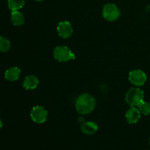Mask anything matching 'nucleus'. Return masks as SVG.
Here are the masks:
<instances>
[{
  "mask_svg": "<svg viewBox=\"0 0 150 150\" xmlns=\"http://www.w3.org/2000/svg\"><path fill=\"white\" fill-rule=\"evenodd\" d=\"M96 106V100L93 96L83 93L78 97L76 101V109L81 115L89 114L93 111Z\"/></svg>",
  "mask_w": 150,
  "mask_h": 150,
  "instance_id": "obj_1",
  "label": "nucleus"
},
{
  "mask_svg": "<svg viewBox=\"0 0 150 150\" xmlns=\"http://www.w3.org/2000/svg\"><path fill=\"white\" fill-rule=\"evenodd\" d=\"M144 92L137 87L131 88L125 95V101L131 107H138L144 101Z\"/></svg>",
  "mask_w": 150,
  "mask_h": 150,
  "instance_id": "obj_2",
  "label": "nucleus"
},
{
  "mask_svg": "<svg viewBox=\"0 0 150 150\" xmlns=\"http://www.w3.org/2000/svg\"><path fill=\"white\" fill-rule=\"evenodd\" d=\"M54 57L55 59L60 62H65L76 59L75 54L67 46L57 47L54 51Z\"/></svg>",
  "mask_w": 150,
  "mask_h": 150,
  "instance_id": "obj_3",
  "label": "nucleus"
},
{
  "mask_svg": "<svg viewBox=\"0 0 150 150\" xmlns=\"http://www.w3.org/2000/svg\"><path fill=\"white\" fill-rule=\"evenodd\" d=\"M120 10L114 4H105L103 8V16L108 21H115L120 17Z\"/></svg>",
  "mask_w": 150,
  "mask_h": 150,
  "instance_id": "obj_4",
  "label": "nucleus"
},
{
  "mask_svg": "<svg viewBox=\"0 0 150 150\" xmlns=\"http://www.w3.org/2000/svg\"><path fill=\"white\" fill-rule=\"evenodd\" d=\"M48 117V112L45 108L40 105L34 107L31 111V118L32 121L38 124L44 123Z\"/></svg>",
  "mask_w": 150,
  "mask_h": 150,
  "instance_id": "obj_5",
  "label": "nucleus"
},
{
  "mask_svg": "<svg viewBox=\"0 0 150 150\" xmlns=\"http://www.w3.org/2000/svg\"><path fill=\"white\" fill-rule=\"evenodd\" d=\"M129 80L135 86H141L146 83V76L142 70H134L129 73Z\"/></svg>",
  "mask_w": 150,
  "mask_h": 150,
  "instance_id": "obj_6",
  "label": "nucleus"
},
{
  "mask_svg": "<svg viewBox=\"0 0 150 150\" xmlns=\"http://www.w3.org/2000/svg\"><path fill=\"white\" fill-rule=\"evenodd\" d=\"M57 32L59 35L64 39H67L73 35V29L71 23L68 21H62L57 26Z\"/></svg>",
  "mask_w": 150,
  "mask_h": 150,
  "instance_id": "obj_7",
  "label": "nucleus"
},
{
  "mask_svg": "<svg viewBox=\"0 0 150 150\" xmlns=\"http://www.w3.org/2000/svg\"><path fill=\"white\" fill-rule=\"evenodd\" d=\"M125 117L127 121L130 124H135L137 123L141 117V111L136 107H132L130 109L126 112Z\"/></svg>",
  "mask_w": 150,
  "mask_h": 150,
  "instance_id": "obj_8",
  "label": "nucleus"
},
{
  "mask_svg": "<svg viewBox=\"0 0 150 150\" xmlns=\"http://www.w3.org/2000/svg\"><path fill=\"white\" fill-rule=\"evenodd\" d=\"M81 130L84 134L92 135L98 131V126L94 122H85L82 123Z\"/></svg>",
  "mask_w": 150,
  "mask_h": 150,
  "instance_id": "obj_9",
  "label": "nucleus"
},
{
  "mask_svg": "<svg viewBox=\"0 0 150 150\" xmlns=\"http://www.w3.org/2000/svg\"><path fill=\"white\" fill-rule=\"evenodd\" d=\"M21 75V70L18 67H10L4 73V77L7 81H15L19 79Z\"/></svg>",
  "mask_w": 150,
  "mask_h": 150,
  "instance_id": "obj_10",
  "label": "nucleus"
},
{
  "mask_svg": "<svg viewBox=\"0 0 150 150\" xmlns=\"http://www.w3.org/2000/svg\"><path fill=\"white\" fill-rule=\"evenodd\" d=\"M39 84V80L35 76H28L23 81V86L26 89H34Z\"/></svg>",
  "mask_w": 150,
  "mask_h": 150,
  "instance_id": "obj_11",
  "label": "nucleus"
},
{
  "mask_svg": "<svg viewBox=\"0 0 150 150\" xmlns=\"http://www.w3.org/2000/svg\"><path fill=\"white\" fill-rule=\"evenodd\" d=\"M11 21L15 26H21L24 23V16L18 10L12 11Z\"/></svg>",
  "mask_w": 150,
  "mask_h": 150,
  "instance_id": "obj_12",
  "label": "nucleus"
},
{
  "mask_svg": "<svg viewBox=\"0 0 150 150\" xmlns=\"http://www.w3.org/2000/svg\"><path fill=\"white\" fill-rule=\"evenodd\" d=\"M25 4V0H8V7L12 11L18 10Z\"/></svg>",
  "mask_w": 150,
  "mask_h": 150,
  "instance_id": "obj_13",
  "label": "nucleus"
},
{
  "mask_svg": "<svg viewBox=\"0 0 150 150\" xmlns=\"http://www.w3.org/2000/svg\"><path fill=\"white\" fill-rule=\"evenodd\" d=\"M11 43L7 38L0 36V52H7L10 49Z\"/></svg>",
  "mask_w": 150,
  "mask_h": 150,
  "instance_id": "obj_14",
  "label": "nucleus"
},
{
  "mask_svg": "<svg viewBox=\"0 0 150 150\" xmlns=\"http://www.w3.org/2000/svg\"><path fill=\"white\" fill-rule=\"evenodd\" d=\"M139 109L140 110L141 113L144 115H149L150 114V103L148 102L143 101L140 105H139Z\"/></svg>",
  "mask_w": 150,
  "mask_h": 150,
  "instance_id": "obj_15",
  "label": "nucleus"
},
{
  "mask_svg": "<svg viewBox=\"0 0 150 150\" xmlns=\"http://www.w3.org/2000/svg\"><path fill=\"white\" fill-rule=\"evenodd\" d=\"M2 127V122H1V120H0V129Z\"/></svg>",
  "mask_w": 150,
  "mask_h": 150,
  "instance_id": "obj_16",
  "label": "nucleus"
},
{
  "mask_svg": "<svg viewBox=\"0 0 150 150\" xmlns=\"http://www.w3.org/2000/svg\"><path fill=\"white\" fill-rule=\"evenodd\" d=\"M35 1H43V0H35Z\"/></svg>",
  "mask_w": 150,
  "mask_h": 150,
  "instance_id": "obj_17",
  "label": "nucleus"
},
{
  "mask_svg": "<svg viewBox=\"0 0 150 150\" xmlns=\"http://www.w3.org/2000/svg\"><path fill=\"white\" fill-rule=\"evenodd\" d=\"M149 145H150V139H149Z\"/></svg>",
  "mask_w": 150,
  "mask_h": 150,
  "instance_id": "obj_18",
  "label": "nucleus"
}]
</instances>
